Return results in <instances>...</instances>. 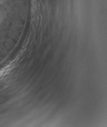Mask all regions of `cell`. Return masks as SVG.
<instances>
[{
  "label": "cell",
  "instance_id": "6da1fadb",
  "mask_svg": "<svg viewBox=\"0 0 107 127\" xmlns=\"http://www.w3.org/2000/svg\"><path fill=\"white\" fill-rule=\"evenodd\" d=\"M13 67V65L10 64L0 70V79L8 74L11 71Z\"/></svg>",
  "mask_w": 107,
  "mask_h": 127
}]
</instances>
